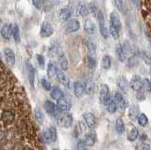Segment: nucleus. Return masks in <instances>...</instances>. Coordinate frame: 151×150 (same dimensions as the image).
I'll list each match as a JSON object with an SVG mask.
<instances>
[{"label": "nucleus", "mask_w": 151, "mask_h": 150, "mask_svg": "<svg viewBox=\"0 0 151 150\" xmlns=\"http://www.w3.org/2000/svg\"><path fill=\"white\" fill-rule=\"evenodd\" d=\"M73 121H74L73 116L70 113H68V112L60 113L57 117V125H58L60 128H71L73 125Z\"/></svg>", "instance_id": "nucleus-1"}, {"label": "nucleus", "mask_w": 151, "mask_h": 150, "mask_svg": "<svg viewBox=\"0 0 151 150\" xmlns=\"http://www.w3.org/2000/svg\"><path fill=\"white\" fill-rule=\"evenodd\" d=\"M57 137H58V134H57V130L54 126H48L42 131V139L47 144L55 143L57 141Z\"/></svg>", "instance_id": "nucleus-2"}, {"label": "nucleus", "mask_w": 151, "mask_h": 150, "mask_svg": "<svg viewBox=\"0 0 151 150\" xmlns=\"http://www.w3.org/2000/svg\"><path fill=\"white\" fill-rule=\"evenodd\" d=\"M96 20L98 22V26H99V31H100V34L104 39H108L109 38V30L106 27V21H105V16H104V13L99 10L98 14L96 17Z\"/></svg>", "instance_id": "nucleus-3"}, {"label": "nucleus", "mask_w": 151, "mask_h": 150, "mask_svg": "<svg viewBox=\"0 0 151 150\" xmlns=\"http://www.w3.org/2000/svg\"><path fill=\"white\" fill-rule=\"evenodd\" d=\"M111 99V93H110V89L109 86L106 84H102L99 90V100L103 104H107V103Z\"/></svg>", "instance_id": "nucleus-4"}, {"label": "nucleus", "mask_w": 151, "mask_h": 150, "mask_svg": "<svg viewBox=\"0 0 151 150\" xmlns=\"http://www.w3.org/2000/svg\"><path fill=\"white\" fill-rule=\"evenodd\" d=\"M45 110L48 114L52 115V116H55V117H58L60 114V111L58 108V106L55 105L53 102L50 101V100H46L45 102Z\"/></svg>", "instance_id": "nucleus-5"}, {"label": "nucleus", "mask_w": 151, "mask_h": 150, "mask_svg": "<svg viewBox=\"0 0 151 150\" xmlns=\"http://www.w3.org/2000/svg\"><path fill=\"white\" fill-rule=\"evenodd\" d=\"M53 33H54V29H53V27H52V25L49 22L45 21L42 23V27H41V31H40L41 36L42 38H46V37H50Z\"/></svg>", "instance_id": "nucleus-6"}, {"label": "nucleus", "mask_w": 151, "mask_h": 150, "mask_svg": "<svg viewBox=\"0 0 151 150\" xmlns=\"http://www.w3.org/2000/svg\"><path fill=\"white\" fill-rule=\"evenodd\" d=\"M110 25L112 26L113 27H115V29L119 31L121 30V27H122L121 19H120L119 14H118V12L115 11H111L110 14Z\"/></svg>", "instance_id": "nucleus-7"}, {"label": "nucleus", "mask_w": 151, "mask_h": 150, "mask_svg": "<svg viewBox=\"0 0 151 150\" xmlns=\"http://www.w3.org/2000/svg\"><path fill=\"white\" fill-rule=\"evenodd\" d=\"M115 51H116V55L120 62H125L127 59V48L126 44H118L116 46Z\"/></svg>", "instance_id": "nucleus-8"}, {"label": "nucleus", "mask_w": 151, "mask_h": 150, "mask_svg": "<svg viewBox=\"0 0 151 150\" xmlns=\"http://www.w3.org/2000/svg\"><path fill=\"white\" fill-rule=\"evenodd\" d=\"M4 56L5 60H6L7 63L9 66H14V64H15V53H14V51L9 47H6L4 49Z\"/></svg>", "instance_id": "nucleus-9"}, {"label": "nucleus", "mask_w": 151, "mask_h": 150, "mask_svg": "<svg viewBox=\"0 0 151 150\" xmlns=\"http://www.w3.org/2000/svg\"><path fill=\"white\" fill-rule=\"evenodd\" d=\"M129 86L132 90L135 92L141 91L142 88H143V79L141 78V77L135 75V76H133L131 78V80L129 82Z\"/></svg>", "instance_id": "nucleus-10"}, {"label": "nucleus", "mask_w": 151, "mask_h": 150, "mask_svg": "<svg viewBox=\"0 0 151 150\" xmlns=\"http://www.w3.org/2000/svg\"><path fill=\"white\" fill-rule=\"evenodd\" d=\"M113 101L115 102V104L117 106V109L120 111H123L126 109V102L124 97H123L122 93L120 92H116L113 96Z\"/></svg>", "instance_id": "nucleus-11"}, {"label": "nucleus", "mask_w": 151, "mask_h": 150, "mask_svg": "<svg viewBox=\"0 0 151 150\" xmlns=\"http://www.w3.org/2000/svg\"><path fill=\"white\" fill-rule=\"evenodd\" d=\"M80 29V23L78 19H70L66 23V31L69 33L78 31Z\"/></svg>", "instance_id": "nucleus-12"}, {"label": "nucleus", "mask_w": 151, "mask_h": 150, "mask_svg": "<svg viewBox=\"0 0 151 150\" xmlns=\"http://www.w3.org/2000/svg\"><path fill=\"white\" fill-rule=\"evenodd\" d=\"M26 70L27 74V78L32 88H34V78H35V69L28 62H26Z\"/></svg>", "instance_id": "nucleus-13"}, {"label": "nucleus", "mask_w": 151, "mask_h": 150, "mask_svg": "<svg viewBox=\"0 0 151 150\" xmlns=\"http://www.w3.org/2000/svg\"><path fill=\"white\" fill-rule=\"evenodd\" d=\"M85 93V82L75 81L74 82V93L77 97H80Z\"/></svg>", "instance_id": "nucleus-14"}, {"label": "nucleus", "mask_w": 151, "mask_h": 150, "mask_svg": "<svg viewBox=\"0 0 151 150\" xmlns=\"http://www.w3.org/2000/svg\"><path fill=\"white\" fill-rule=\"evenodd\" d=\"M83 119L86 126L90 128H93L96 125V117L92 112H84L83 113Z\"/></svg>", "instance_id": "nucleus-15"}, {"label": "nucleus", "mask_w": 151, "mask_h": 150, "mask_svg": "<svg viewBox=\"0 0 151 150\" xmlns=\"http://www.w3.org/2000/svg\"><path fill=\"white\" fill-rule=\"evenodd\" d=\"M57 106H58L60 111H63V112H67L71 109V103L64 97L57 101Z\"/></svg>", "instance_id": "nucleus-16"}, {"label": "nucleus", "mask_w": 151, "mask_h": 150, "mask_svg": "<svg viewBox=\"0 0 151 150\" xmlns=\"http://www.w3.org/2000/svg\"><path fill=\"white\" fill-rule=\"evenodd\" d=\"M1 35L4 39L6 40H9L11 37L12 35V25H9V24H5L2 27H1Z\"/></svg>", "instance_id": "nucleus-17"}, {"label": "nucleus", "mask_w": 151, "mask_h": 150, "mask_svg": "<svg viewBox=\"0 0 151 150\" xmlns=\"http://www.w3.org/2000/svg\"><path fill=\"white\" fill-rule=\"evenodd\" d=\"M84 142H85V144H86V145H88V146H93V145L96 142V132H94V131H90V132L86 133Z\"/></svg>", "instance_id": "nucleus-18"}, {"label": "nucleus", "mask_w": 151, "mask_h": 150, "mask_svg": "<svg viewBox=\"0 0 151 150\" xmlns=\"http://www.w3.org/2000/svg\"><path fill=\"white\" fill-rule=\"evenodd\" d=\"M77 12H78V15L82 16V17H86V16L89 15L90 11H89L88 7L86 6V4H85L84 2H80V3H78V5Z\"/></svg>", "instance_id": "nucleus-19"}, {"label": "nucleus", "mask_w": 151, "mask_h": 150, "mask_svg": "<svg viewBox=\"0 0 151 150\" xmlns=\"http://www.w3.org/2000/svg\"><path fill=\"white\" fill-rule=\"evenodd\" d=\"M58 60H59V64L60 66V69L63 70V71H66V70H68V67H69V63H68V60L66 58V56L64 53H60L58 57Z\"/></svg>", "instance_id": "nucleus-20"}, {"label": "nucleus", "mask_w": 151, "mask_h": 150, "mask_svg": "<svg viewBox=\"0 0 151 150\" xmlns=\"http://www.w3.org/2000/svg\"><path fill=\"white\" fill-rule=\"evenodd\" d=\"M57 71H58V67L57 64L53 62H50L47 65V76L50 78H54L57 76Z\"/></svg>", "instance_id": "nucleus-21"}, {"label": "nucleus", "mask_w": 151, "mask_h": 150, "mask_svg": "<svg viewBox=\"0 0 151 150\" xmlns=\"http://www.w3.org/2000/svg\"><path fill=\"white\" fill-rule=\"evenodd\" d=\"M56 78H58V80L60 83H63L64 86H66V87L69 86V79H68L67 77H66V75L63 73V71L61 69H59L58 68V71H57V76H56Z\"/></svg>", "instance_id": "nucleus-22"}, {"label": "nucleus", "mask_w": 151, "mask_h": 150, "mask_svg": "<svg viewBox=\"0 0 151 150\" xmlns=\"http://www.w3.org/2000/svg\"><path fill=\"white\" fill-rule=\"evenodd\" d=\"M129 85V82H127V79L124 76H121L119 78L117 79V86H118V88H119L121 91L126 93L127 91Z\"/></svg>", "instance_id": "nucleus-23"}, {"label": "nucleus", "mask_w": 151, "mask_h": 150, "mask_svg": "<svg viewBox=\"0 0 151 150\" xmlns=\"http://www.w3.org/2000/svg\"><path fill=\"white\" fill-rule=\"evenodd\" d=\"M84 30L88 34H93L96 32V25H94V23L92 20L87 19L84 22Z\"/></svg>", "instance_id": "nucleus-24"}, {"label": "nucleus", "mask_w": 151, "mask_h": 150, "mask_svg": "<svg viewBox=\"0 0 151 150\" xmlns=\"http://www.w3.org/2000/svg\"><path fill=\"white\" fill-rule=\"evenodd\" d=\"M139 115H140V111H139L138 106L137 105L131 106L129 110V117L130 118V120H132V121L137 120Z\"/></svg>", "instance_id": "nucleus-25"}, {"label": "nucleus", "mask_w": 151, "mask_h": 150, "mask_svg": "<svg viewBox=\"0 0 151 150\" xmlns=\"http://www.w3.org/2000/svg\"><path fill=\"white\" fill-rule=\"evenodd\" d=\"M50 95H51L52 98H53V99L58 101V100H60V99H61V98L64 97V93L59 87H55V88H53L51 90Z\"/></svg>", "instance_id": "nucleus-26"}, {"label": "nucleus", "mask_w": 151, "mask_h": 150, "mask_svg": "<svg viewBox=\"0 0 151 150\" xmlns=\"http://www.w3.org/2000/svg\"><path fill=\"white\" fill-rule=\"evenodd\" d=\"M72 15V11L69 8H63L60 11V18L63 21H68L70 20V17Z\"/></svg>", "instance_id": "nucleus-27"}, {"label": "nucleus", "mask_w": 151, "mask_h": 150, "mask_svg": "<svg viewBox=\"0 0 151 150\" xmlns=\"http://www.w3.org/2000/svg\"><path fill=\"white\" fill-rule=\"evenodd\" d=\"M12 37L16 43H20V40H21L20 29H19V26L17 23H13L12 24Z\"/></svg>", "instance_id": "nucleus-28"}, {"label": "nucleus", "mask_w": 151, "mask_h": 150, "mask_svg": "<svg viewBox=\"0 0 151 150\" xmlns=\"http://www.w3.org/2000/svg\"><path fill=\"white\" fill-rule=\"evenodd\" d=\"M138 135H139L138 129H137L136 126H133V128H130L129 133H127V140H129V142L133 143L134 141H136L137 138H138Z\"/></svg>", "instance_id": "nucleus-29"}, {"label": "nucleus", "mask_w": 151, "mask_h": 150, "mask_svg": "<svg viewBox=\"0 0 151 150\" xmlns=\"http://www.w3.org/2000/svg\"><path fill=\"white\" fill-rule=\"evenodd\" d=\"M138 63H139V60L135 55H132L127 59V67H129V68L136 67L137 65H138Z\"/></svg>", "instance_id": "nucleus-30"}, {"label": "nucleus", "mask_w": 151, "mask_h": 150, "mask_svg": "<svg viewBox=\"0 0 151 150\" xmlns=\"http://www.w3.org/2000/svg\"><path fill=\"white\" fill-rule=\"evenodd\" d=\"M115 130L118 134H123L125 132V124L121 118H118L115 122Z\"/></svg>", "instance_id": "nucleus-31"}, {"label": "nucleus", "mask_w": 151, "mask_h": 150, "mask_svg": "<svg viewBox=\"0 0 151 150\" xmlns=\"http://www.w3.org/2000/svg\"><path fill=\"white\" fill-rule=\"evenodd\" d=\"M102 67L105 69V70H109L111 66V58L110 57L109 55H104L103 58H102Z\"/></svg>", "instance_id": "nucleus-32"}, {"label": "nucleus", "mask_w": 151, "mask_h": 150, "mask_svg": "<svg viewBox=\"0 0 151 150\" xmlns=\"http://www.w3.org/2000/svg\"><path fill=\"white\" fill-rule=\"evenodd\" d=\"M105 106H106V110L108 111V112H110V113H114L117 111V106L115 104V102L113 101V99H111Z\"/></svg>", "instance_id": "nucleus-33"}, {"label": "nucleus", "mask_w": 151, "mask_h": 150, "mask_svg": "<svg viewBox=\"0 0 151 150\" xmlns=\"http://www.w3.org/2000/svg\"><path fill=\"white\" fill-rule=\"evenodd\" d=\"M86 46H87V49L89 51L90 55H94V54H96V44L93 43V42L90 41V40L86 41Z\"/></svg>", "instance_id": "nucleus-34"}, {"label": "nucleus", "mask_w": 151, "mask_h": 150, "mask_svg": "<svg viewBox=\"0 0 151 150\" xmlns=\"http://www.w3.org/2000/svg\"><path fill=\"white\" fill-rule=\"evenodd\" d=\"M34 115H35V118L36 120L39 122V123H42V121L45 119V114L40 109V108H36L35 111H34Z\"/></svg>", "instance_id": "nucleus-35"}, {"label": "nucleus", "mask_w": 151, "mask_h": 150, "mask_svg": "<svg viewBox=\"0 0 151 150\" xmlns=\"http://www.w3.org/2000/svg\"><path fill=\"white\" fill-rule=\"evenodd\" d=\"M137 121H138V124L141 126H145L148 124V118H147V116H146V114L145 113H140Z\"/></svg>", "instance_id": "nucleus-36"}, {"label": "nucleus", "mask_w": 151, "mask_h": 150, "mask_svg": "<svg viewBox=\"0 0 151 150\" xmlns=\"http://www.w3.org/2000/svg\"><path fill=\"white\" fill-rule=\"evenodd\" d=\"M87 60H88V66H89V68L93 69L94 67H96L97 62H96V58L94 57V55H90L89 54L88 58H87Z\"/></svg>", "instance_id": "nucleus-37"}, {"label": "nucleus", "mask_w": 151, "mask_h": 150, "mask_svg": "<svg viewBox=\"0 0 151 150\" xmlns=\"http://www.w3.org/2000/svg\"><path fill=\"white\" fill-rule=\"evenodd\" d=\"M141 57H142V59H143L144 62L150 66V65H151V55L148 52H146V51L143 50L141 52Z\"/></svg>", "instance_id": "nucleus-38"}, {"label": "nucleus", "mask_w": 151, "mask_h": 150, "mask_svg": "<svg viewBox=\"0 0 151 150\" xmlns=\"http://www.w3.org/2000/svg\"><path fill=\"white\" fill-rule=\"evenodd\" d=\"M94 91V83L93 81H87L85 82V93L88 95H92Z\"/></svg>", "instance_id": "nucleus-39"}, {"label": "nucleus", "mask_w": 151, "mask_h": 150, "mask_svg": "<svg viewBox=\"0 0 151 150\" xmlns=\"http://www.w3.org/2000/svg\"><path fill=\"white\" fill-rule=\"evenodd\" d=\"M135 150H150V144L146 142H140L136 144Z\"/></svg>", "instance_id": "nucleus-40"}, {"label": "nucleus", "mask_w": 151, "mask_h": 150, "mask_svg": "<svg viewBox=\"0 0 151 150\" xmlns=\"http://www.w3.org/2000/svg\"><path fill=\"white\" fill-rule=\"evenodd\" d=\"M109 34H111V37L114 40H117L118 38H119V34H120V31L116 29L115 27H113L112 26L110 25V29H109Z\"/></svg>", "instance_id": "nucleus-41"}, {"label": "nucleus", "mask_w": 151, "mask_h": 150, "mask_svg": "<svg viewBox=\"0 0 151 150\" xmlns=\"http://www.w3.org/2000/svg\"><path fill=\"white\" fill-rule=\"evenodd\" d=\"M89 11L90 12L92 13V15L94 17V18H96L97 17V14H98V11H99V9L97 8V6L96 5V4H93V3H91L89 5Z\"/></svg>", "instance_id": "nucleus-42"}, {"label": "nucleus", "mask_w": 151, "mask_h": 150, "mask_svg": "<svg viewBox=\"0 0 151 150\" xmlns=\"http://www.w3.org/2000/svg\"><path fill=\"white\" fill-rule=\"evenodd\" d=\"M143 90L145 92H150L151 91V81L148 78H144L143 79Z\"/></svg>", "instance_id": "nucleus-43"}, {"label": "nucleus", "mask_w": 151, "mask_h": 150, "mask_svg": "<svg viewBox=\"0 0 151 150\" xmlns=\"http://www.w3.org/2000/svg\"><path fill=\"white\" fill-rule=\"evenodd\" d=\"M36 58H37V62H38V64H39V66L42 69H44L45 66V57L42 55L38 54L36 56Z\"/></svg>", "instance_id": "nucleus-44"}, {"label": "nucleus", "mask_w": 151, "mask_h": 150, "mask_svg": "<svg viewBox=\"0 0 151 150\" xmlns=\"http://www.w3.org/2000/svg\"><path fill=\"white\" fill-rule=\"evenodd\" d=\"M41 84H42V88H44L45 91H51V84L46 78H42L41 79Z\"/></svg>", "instance_id": "nucleus-45"}, {"label": "nucleus", "mask_w": 151, "mask_h": 150, "mask_svg": "<svg viewBox=\"0 0 151 150\" xmlns=\"http://www.w3.org/2000/svg\"><path fill=\"white\" fill-rule=\"evenodd\" d=\"M113 3H114V6L118 11H123V6H124V0H113Z\"/></svg>", "instance_id": "nucleus-46"}, {"label": "nucleus", "mask_w": 151, "mask_h": 150, "mask_svg": "<svg viewBox=\"0 0 151 150\" xmlns=\"http://www.w3.org/2000/svg\"><path fill=\"white\" fill-rule=\"evenodd\" d=\"M32 4L36 9L41 10L42 6H44V0H32Z\"/></svg>", "instance_id": "nucleus-47"}, {"label": "nucleus", "mask_w": 151, "mask_h": 150, "mask_svg": "<svg viewBox=\"0 0 151 150\" xmlns=\"http://www.w3.org/2000/svg\"><path fill=\"white\" fill-rule=\"evenodd\" d=\"M136 99L138 101H144L145 99V92L143 91H139L136 93Z\"/></svg>", "instance_id": "nucleus-48"}, {"label": "nucleus", "mask_w": 151, "mask_h": 150, "mask_svg": "<svg viewBox=\"0 0 151 150\" xmlns=\"http://www.w3.org/2000/svg\"><path fill=\"white\" fill-rule=\"evenodd\" d=\"M86 146L87 145H86V144H85V142L84 141H81V140L78 141V144H77V149L78 150H85L86 149Z\"/></svg>", "instance_id": "nucleus-49"}, {"label": "nucleus", "mask_w": 151, "mask_h": 150, "mask_svg": "<svg viewBox=\"0 0 151 150\" xmlns=\"http://www.w3.org/2000/svg\"><path fill=\"white\" fill-rule=\"evenodd\" d=\"M146 139H147V136H146V134H142L141 135V137H140L141 142H145Z\"/></svg>", "instance_id": "nucleus-50"}, {"label": "nucleus", "mask_w": 151, "mask_h": 150, "mask_svg": "<svg viewBox=\"0 0 151 150\" xmlns=\"http://www.w3.org/2000/svg\"><path fill=\"white\" fill-rule=\"evenodd\" d=\"M130 1L134 6H138V0H130Z\"/></svg>", "instance_id": "nucleus-51"}, {"label": "nucleus", "mask_w": 151, "mask_h": 150, "mask_svg": "<svg viewBox=\"0 0 151 150\" xmlns=\"http://www.w3.org/2000/svg\"><path fill=\"white\" fill-rule=\"evenodd\" d=\"M149 75H150V77H151V65H150V68H149Z\"/></svg>", "instance_id": "nucleus-52"}, {"label": "nucleus", "mask_w": 151, "mask_h": 150, "mask_svg": "<svg viewBox=\"0 0 151 150\" xmlns=\"http://www.w3.org/2000/svg\"><path fill=\"white\" fill-rule=\"evenodd\" d=\"M53 150H58V149H53Z\"/></svg>", "instance_id": "nucleus-53"}, {"label": "nucleus", "mask_w": 151, "mask_h": 150, "mask_svg": "<svg viewBox=\"0 0 151 150\" xmlns=\"http://www.w3.org/2000/svg\"><path fill=\"white\" fill-rule=\"evenodd\" d=\"M150 81H151V79H150Z\"/></svg>", "instance_id": "nucleus-54"}]
</instances>
